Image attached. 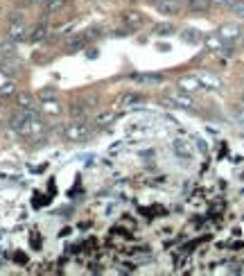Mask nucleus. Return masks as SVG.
<instances>
[{
	"mask_svg": "<svg viewBox=\"0 0 244 276\" xmlns=\"http://www.w3.org/2000/svg\"><path fill=\"white\" fill-rule=\"evenodd\" d=\"M197 79H199V84L206 86V88H222V82L215 75H211V72H199Z\"/></svg>",
	"mask_w": 244,
	"mask_h": 276,
	"instance_id": "nucleus-6",
	"label": "nucleus"
},
{
	"mask_svg": "<svg viewBox=\"0 0 244 276\" xmlns=\"http://www.w3.org/2000/svg\"><path fill=\"white\" fill-rule=\"evenodd\" d=\"M48 36V27L43 25V23H41V25H36L32 30V34H27V39L32 41V43H39V41H43Z\"/></svg>",
	"mask_w": 244,
	"mask_h": 276,
	"instance_id": "nucleus-15",
	"label": "nucleus"
},
{
	"mask_svg": "<svg viewBox=\"0 0 244 276\" xmlns=\"http://www.w3.org/2000/svg\"><path fill=\"white\" fill-rule=\"evenodd\" d=\"M154 32H156V36H170V34H174V27L167 25V23H163V25L154 27Z\"/></svg>",
	"mask_w": 244,
	"mask_h": 276,
	"instance_id": "nucleus-21",
	"label": "nucleus"
},
{
	"mask_svg": "<svg viewBox=\"0 0 244 276\" xmlns=\"http://www.w3.org/2000/svg\"><path fill=\"white\" fill-rule=\"evenodd\" d=\"M86 41H88V34H80V36H73V39H68V48H70V50H80V48L86 46Z\"/></svg>",
	"mask_w": 244,
	"mask_h": 276,
	"instance_id": "nucleus-18",
	"label": "nucleus"
},
{
	"mask_svg": "<svg viewBox=\"0 0 244 276\" xmlns=\"http://www.w3.org/2000/svg\"><path fill=\"white\" fill-rule=\"evenodd\" d=\"M16 104L20 106V109H25V111H30V109H36V104H34V98L30 95L27 91L18 93V98H16Z\"/></svg>",
	"mask_w": 244,
	"mask_h": 276,
	"instance_id": "nucleus-12",
	"label": "nucleus"
},
{
	"mask_svg": "<svg viewBox=\"0 0 244 276\" xmlns=\"http://www.w3.org/2000/svg\"><path fill=\"white\" fill-rule=\"evenodd\" d=\"M133 79L138 84H161L163 82V75H154V72H136Z\"/></svg>",
	"mask_w": 244,
	"mask_h": 276,
	"instance_id": "nucleus-7",
	"label": "nucleus"
},
{
	"mask_svg": "<svg viewBox=\"0 0 244 276\" xmlns=\"http://www.w3.org/2000/svg\"><path fill=\"white\" fill-rule=\"evenodd\" d=\"M217 36L224 41V43H228V46H231V43H235V41L242 36V30H240L238 25H222V27H219Z\"/></svg>",
	"mask_w": 244,
	"mask_h": 276,
	"instance_id": "nucleus-3",
	"label": "nucleus"
},
{
	"mask_svg": "<svg viewBox=\"0 0 244 276\" xmlns=\"http://www.w3.org/2000/svg\"><path fill=\"white\" fill-rule=\"evenodd\" d=\"M43 109H46L48 113H59L61 111L59 100H48V102H43Z\"/></svg>",
	"mask_w": 244,
	"mask_h": 276,
	"instance_id": "nucleus-23",
	"label": "nucleus"
},
{
	"mask_svg": "<svg viewBox=\"0 0 244 276\" xmlns=\"http://www.w3.org/2000/svg\"><path fill=\"white\" fill-rule=\"evenodd\" d=\"M68 0H46V5H43V14L46 16H52V14L61 12L64 7H66Z\"/></svg>",
	"mask_w": 244,
	"mask_h": 276,
	"instance_id": "nucleus-9",
	"label": "nucleus"
},
{
	"mask_svg": "<svg viewBox=\"0 0 244 276\" xmlns=\"http://www.w3.org/2000/svg\"><path fill=\"white\" fill-rule=\"evenodd\" d=\"M27 25H25V16L20 12H14L9 16V23H7V39L14 41V43H20V41L27 39Z\"/></svg>",
	"mask_w": 244,
	"mask_h": 276,
	"instance_id": "nucleus-1",
	"label": "nucleus"
},
{
	"mask_svg": "<svg viewBox=\"0 0 244 276\" xmlns=\"http://www.w3.org/2000/svg\"><path fill=\"white\" fill-rule=\"evenodd\" d=\"M188 7L192 12H206L211 7V0H188Z\"/></svg>",
	"mask_w": 244,
	"mask_h": 276,
	"instance_id": "nucleus-19",
	"label": "nucleus"
},
{
	"mask_svg": "<svg viewBox=\"0 0 244 276\" xmlns=\"http://www.w3.org/2000/svg\"><path fill=\"white\" fill-rule=\"evenodd\" d=\"M240 39H242V43H244V32H242V36H240Z\"/></svg>",
	"mask_w": 244,
	"mask_h": 276,
	"instance_id": "nucleus-28",
	"label": "nucleus"
},
{
	"mask_svg": "<svg viewBox=\"0 0 244 276\" xmlns=\"http://www.w3.org/2000/svg\"><path fill=\"white\" fill-rule=\"evenodd\" d=\"M179 86H181V91H199V79L197 77H185L179 82Z\"/></svg>",
	"mask_w": 244,
	"mask_h": 276,
	"instance_id": "nucleus-17",
	"label": "nucleus"
},
{
	"mask_svg": "<svg viewBox=\"0 0 244 276\" xmlns=\"http://www.w3.org/2000/svg\"><path fill=\"white\" fill-rule=\"evenodd\" d=\"M172 150L177 152L181 158H188L190 156V145H188V140H181V138H177V140H172Z\"/></svg>",
	"mask_w": 244,
	"mask_h": 276,
	"instance_id": "nucleus-10",
	"label": "nucleus"
},
{
	"mask_svg": "<svg viewBox=\"0 0 244 276\" xmlns=\"http://www.w3.org/2000/svg\"><path fill=\"white\" fill-rule=\"evenodd\" d=\"M181 39H183L185 43H201V32L195 30V27H188V30L181 32Z\"/></svg>",
	"mask_w": 244,
	"mask_h": 276,
	"instance_id": "nucleus-14",
	"label": "nucleus"
},
{
	"mask_svg": "<svg viewBox=\"0 0 244 276\" xmlns=\"http://www.w3.org/2000/svg\"><path fill=\"white\" fill-rule=\"evenodd\" d=\"M222 5H226L228 9H231L235 16H240V18H244V0H219Z\"/></svg>",
	"mask_w": 244,
	"mask_h": 276,
	"instance_id": "nucleus-13",
	"label": "nucleus"
},
{
	"mask_svg": "<svg viewBox=\"0 0 244 276\" xmlns=\"http://www.w3.org/2000/svg\"><path fill=\"white\" fill-rule=\"evenodd\" d=\"M41 102H48V100H59V95H57V91L54 88H43V91L39 93Z\"/></svg>",
	"mask_w": 244,
	"mask_h": 276,
	"instance_id": "nucleus-22",
	"label": "nucleus"
},
{
	"mask_svg": "<svg viewBox=\"0 0 244 276\" xmlns=\"http://www.w3.org/2000/svg\"><path fill=\"white\" fill-rule=\"evenodd\" d=\"M242 98H244V91H242Z\"/></svg>",
	"mask_w": 244,
	"mask_h": 276,
	"instance_id": "nucleus-29",
	"label": "nucleus"
},
{
	"mask_svg": "<svg viewBox=\"0 0 244 276\" xmlns=\"http://www.w3.org/2000/svg\"><path fill=\"white\" fill-rule=\"evenodd\" d=\"M0 70L7 72V75H16L20 70V61L16 59V54L14 57H0Z\"/></svg>",
	"mask_w": 244,
	"mask_h": 276,
	"instance_id": "nucleus-5",
	"label": "nucleus"
},
{
	"mask_svg": "<svg viewBox=\"0 0 244 276\" xmlns=\"http://www.w3.org/2000/svg\"><path fill=\"white\" fill-rule=\"evenodd\" d=\"M113 120H115V111H106V113H99L98 118H95V122L102 127V125H111Z\"/></svg>",
	"mask_w": 244,
	"mask_h": 276,
	"instance_id": "nucleus-20",
	"label": "nucleus"
},
{
	"mask_svg": "<svg viewBox=\"0 0 244 276\" xmlns=\"http://www.w3.org/2000/svg\"><path fill=\"white\" fill-rule=\"evenodd\" d=\"M156 9L161 14H165V16H177V14H181V2H177V0H161V2H156Z\"/></svg>",
	"mask_w": 244,
	"mask_h": 276,
	"instance_id": "nucleus-4",
	"label": "nucleus"
},
{
	"mask_svg": "<svg viewBox=\"0 0 244 276\" xmlns=\"http://www.w3.org/2000/svg\"><path fill=\"white\" fill-rule=\"evenodd\" d=\"M149 2H152V5H156V2H161V0H149Z\"/></svg>",
	"mask_w": 244,
	"mask_h": 276,
	"instance_id": "nucleus-26",
	"label": "nucleus"
},
{
	"mask_svg": "<svg viewBox=\"0 0 244 276\" xmlns=\"http://www.w3.org/2000/svg\"><path fill=\"white\" fill-rule=\"evenodd\" d=\"M0 16H2V2H0Z\"/></svg>",
	"mask_w": 244,
	"mask_h": 276,
	"instance_id": "nucleus-27",
	"label": "nucleus"
},
{
	"mask_svg": "<svg viewBox=\"0 0 244 276\" xmlns=\"http://www.w3.org/2000/svg\"><path fill=\"white\" fill-rule=\"evenodd\" d=\"M167 102H172V106H181V109H192V98H188V95H179V93H174V95H170L167 98Z\"/></svg>",
	"mask_w": 244,
	"mask_h": 276,
	"instance_id": "nucleus-8",
	"label": "nucleus"
},
{
	"mask_svg": "<svg viewBox=\"0 0 244 276\" xmlns=\"http://www.w3.org/2000/svg\"><path fill=\"white\" fill-rule=\"evenodd\" d=\"M122 18H125V23L131 27V30H138V27L143 25V18H140V14H136V12H125V16H122Z\"/></svg>",
	"mask_w": 244,
	"mask_h": 276,
	"instance_id": "nucleus-16",
	"label": "nucleus"
},
{
	"mask_svg": "<svg viewBox=\"0 0 244 276\" xmlns=\"http://www.w3.org/2000/svg\"><path fill=\"white\" fill-rule=\"evenodd\" d=\"M235 120H238L240 125L244 127V109H238V111H235Z\"/></svg>",
	"mask_w": 244,
	"mask_h": 276,
	"instance_id": "nucleus-25",
	"label": "nucleus"
},
{
	"mask_svg": "<svg viewBox=\"0 0 244 276\" xmlns=\"http://www.w3.org/2000/svg\"><path fill=\"white\" fill-rule=\"evenodd\" d=\"M93 134V129L88 125H86L84 120H75V122H70V125H66V129H64V136L68 138V140H73V143H80V140H86V138Z\"/></svg>",
	"mask_w": 244,
	"mask_h": 276,
	"instance_id": "nucleus-2",
	"label": "nucleus"
},
{
	"mask_svg": "<svg viewBox=\"0 0 244 276\" xmlns=\"http://www.w3.org/2000/svg\"><path fill=\"white\" fill-rule=\"evenodd\" d=\"M118 102H120V106H133V104L143 102V95L140 93H122Z\"/></svg>",
	"mask_w": 244,
	"mask_h": 276,
	"instance_id": "nucleus-11",
	"label": "nucleus"
},
{
	"mask_svg": "<svg viewBox=\"0 0 244 276\" xmlns=\"http://www.w3.org/2000/svg\"><path fill=\"white\" fill-rule=\"evenodd\" d=\"M14 91H16V86H14V82H7V84L0 86V95H12Z\"/></svg>",
	"mask_w": 244,
	"mask_h": 276,
	"instance_id": "nucleus-24",
	"label": "nucleus"
}]
</instances>
